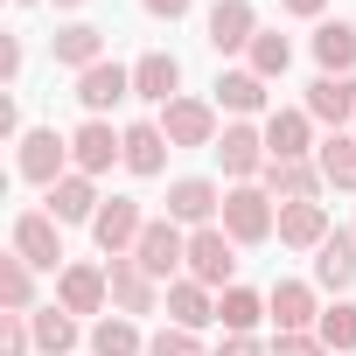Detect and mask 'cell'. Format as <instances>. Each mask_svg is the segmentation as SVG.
Segmentation results:
<instances>
[{"instance_id":"obj_1","label":"cell","mask_w":356,"mask_h":356,"mask_svg":"<svg viewBox=\"0 0 356 356\" xmlns=\"http://www.w3.org/2000/svg\"><path fill=\"white\" fill-rule=\"evenodd\" d=\"M238 245H266L273 231H280V210H273V196L266 189H252V182H238V189H224V217H217Z\"/></svg>"},{"instance_id":"obj_2","label":"cell","mask_w":356,"mask_h":356,"mask_svg":"<svg viewBox=\"0 0 356 356\" xmlns=\"http://www.w3.org/2000/svg\"><path fill=\"white\" fill-rule=\"evenodd\" d=\"M189 280H203L210 293L238 286V238H231L224 224H210V231H189Z\"/></svg>"},{"instance_id":"obj_3","label":"cell","mask_w":356,"mask_h":356,"mask_svg":"<svg viewBox=\"0 0 356 356\" xmlns=\"http://www.w3.org/2000/svg\"><path fill=\"white\" fill-rule=\"evenodd\" d=\"M15 168H22V182H35L42 196L70 175V140L56 133V126H35V133H22V154H15Z\"/></svg>"},{"instance_id":"obj_4","label":"cell","mask_w":356,"mask_h":356,"mask_svg":"<svg viewBox=\"0 0 356 356\" xmlns=\"http://www.w3.org/2000/svg\"><path fill=\"white\" fill-rule=\"evenodd\" d=\"M133 259L147 266V280H168V286H175V273L189 266V238H182V224H175V217H147Z\"/></svg>"},{"instance_id":"obj_5","label":"cell","mask_w":356,"mask_h":356,"mask_svg":"<svg viewBox=\"0 0 356 356\" xmlns=\"http://www.w3.org/2000/svg\"><path fill=\"white\" fill-rule=\"evenodd\" d=\"M140 231H147V217H140V203H133V196H105V210L91 217V238H98V252H105V259H133Z\"/></svg>"},{"instance_id":"obj_6","label":"cell","mask_w":356,"mask_h":356,"mask_svg":"<svg viewBox=\"0 0 356 356\" xmlns=\"http://www.w3.org/2000/svg\"><path fill=\"white\" fill-rule=\"evenodd\" d=\"M15 252L35 266V273H63V224L49 210H22L15 217Z\"/></svg>"},{"instance_id":"obj_7","label":"cell","mask_w":356,"mask_h":356,"mask_svg":"<svg viewBox=\"0 0 356 356\" xmlns=\"http://www.w3.org/2000/svg\"><path fill=\"white\" fill-rule=\"evenodd\" d=\"M154 126L168 133V147H217V105L210 98H175V105H161Z\"/></svg>"},{"instance_id":"obj_8","label":"cell","mask_w":356,"mask_h":356,"mask_svg":"<svg viewBox=\"0 0 356 356\" xmlns=\"http://www.w3.org/2000/svg\"><path fill=\"white\" fill-rule=\"evenodd\" d=\"M112 161H126V133H112V119H84V126L70 133V168L98 182Z\"/></svg>"},{"instance_id":"obj_9","label":"cell","mask_w":356,"mask_h":356,"mask_svg":"<svg viewBox=\"0 0 356 356\" xmlns=\"http://www.w3.org/2000/svg\"><path fill=\"white\" fill-rule=\"evenodd\" d=\"M168 217H175V224L210 231V224L224 217V189L210 182V175H182V182H168Z\"/></svg>"},{"instance_id":"obj_10","label":"cell","mask_w":356,"mask_h":356,"mask_svg":"<svg viewBox=\"0 0 356 356\" xmlns=\"http://www.w3.org/2000/svg\"><path fill=\"white\" fill-rule=\"evenodd\" d=\"M314 119H307V105H280V112H266V154L273 161H314Z\"/></svg>"},{"instance_id":"obj_11","label":"cell","mask_w":356,"mask_h":356,"mask_svg":"<svg viewBox=\"0 0 356 356\" xmlns=\"http://www.w3.org/2000/svg\"><path fill=\"white\" fill-rule=\"evenodd\" d=\"M105 286H112V307L119 314H154L161 307V280H147V266L140 259H105Z\"/></svg>"},{"instance_id":"obj_12","label":"cell","mask_w":356,"mask_h":356,"mask_svg":"<svg viewBox=\"0 0 356 356\" xmlns=\"http://www.w3.org/2000/svg\"><path fill=\"white\" fill-rule=\"evenodd\" d=\"M105 300H112L105 266L77 259V266H63V273H56V307H63V314H105Z\"/></svg>"},{"instance_id":"obj_13","label":"cell","mask_w":356,"mask_h":356,"mask_svg":"<svg viewBox=\"0 0 356 356\" xmlns=\"http://www.w3.org/2000/svg\"><path fill=\"white\" fill-rule=\"evenodd\" d=\"M119 98H133V70H126V63H112V56H105V63H91V70L77 77V105H84L91 119H105Z\"/></svg>"},{"instance_id":"obj_14","label":"cell","mask_w":356,"mask_h":356,"mask_svg":"<svg viewBox=\"0 0 356 356\" xmlns=\"http://www.w3.org/2000/svg\"><path fill=\"white\" fill-rule=\"evenodd\" d=\"M266 307H273V328H280V335H307V328L321 321V300H314L307 280H280V286L266 293Z\"/></svg>"},{"instance_id":"obj_15","label":"cell","mask_w":356,"mask_h":356,"mask_svg":"<svg viewBox=\"0 0 356 356\" xmlns=\"http://www.w3.org/2000/svg\"><path fill=\"white\" fill-rule=\"evenodd\" d=\"M259 189H266L273 203H314L328 182H321V168H314V161H266Z\"/></svg>"},{"instance_id":"obj_16","label":"cell","mask_w":356,"mask_h":356,"mask_svg":"<svg viewBox=\"0 0 356 356\" xmlns=\"http://www.w3.org/2000/svg\"><path fill=\"white\" fill-rule=\"evenodd\" d=\"M203 35H210V49H217V56H231V49H252V35H259L252 0H217V8H210V22H203Z\"/></svg>"},{"instance_id":"obj_17","label":"cell","mask_w":356,"mask_h":356,"mask_svg":"<svg viewBox=\"0 0 356 356\" xmlns=\"http://www.w3.org/2000/svg\"><path fill=\"white\" fill-rule=\"evenodd\" d=\"M217 161H224V175L252 182V175H266V161H273V154H266V133H252V126L238 119V126H224V133H217Z\"/></svg>"},{"instance_id":"obj_18","label":"cell","mask_w":356,"mask_h":356,"mask_svg":"<svg viewBox=\"0 0 356 356\" xmlns=\"http://www.w3.org/2000/svg\"><path fill=\"white\" fill-rule=\"evenodd\" d=\"M307 119L314 126H356V77H314L307 84Z\"/></svg>"},{"instance_id":"obj_19","label":"cell","mask_w":356,"mask_h":356,"mask_svg":"<svg viewBox=\"0 0 356 356\" xmlns=\"http://www.w3.org/2000/svg\"><path fill=\"white\" fill-rule=\"evenodd\" d=\"M161 307H168V328H196V335H203V328L217 321V293H210L203 280H175V286L161 293Z\"/></svg>"},{"instance_id":"obj_20","label":"cell","mask_w":356,"mask_h":356,"mask_svg":"<svg viewBox=\"0 0 356 356\" xmlns=\"http://www.w3.org/2000/svg\"><path fill=\"white\" fill-rule=\"evenodd\" d=\"M133 98H147V105H175V98H182V63H175L168 49H147V56L133 63Z\"/></svg>"},{"instance_id":"obj_21","label":"cell","mask_w":356,"mask_h":356,"mask_svg":"<svg viewBox=\"0 0 356 356\" xmlns=\"http://www.w3.org/2000/svg\"><path fill=\"white\" fill-rule=\"evenodd\" d=\"M42 210H49L56 224H91V217L105 210V196H98V182H91V175H77V168H70L63 182L49 189V203H42Z\"/></svg>"},{"instance_id":"obj_22","label":"cell","mask_w":356,"mask_h":356,"mask_svg":"<svg viewBox=\"0 0 356 356\" xmlns=\"http://www.w3.org/2000/svg\"><path fill=\"white\" fill-rule=\"evenodd\" d=\"M49 56L63 63V70H91V63H105V29H91V22H70V29H56L49 35Z\"/></svg>"},{"instance_id":"obj_23","label":"cell","mask_w":356,"mask_h":356,"mask_svg":"<svg viewBox=\"0 0 356 356\" xmlns=\"http://www.w3.org/2000/svg\"><path fill=\"white\" fill-rule=\"evenodd\" d=\"M280 245L286 252H321L328 245V210L321 203H280Z\"/></svg>"},{"instance_id":"obj_24","label":"cell","mask_w":356,"mask_h":356,"mask_svg":"<svg viewBox=\"0 0 356 356\" xmlns=\"http://www.w3.org/2000/svg\"><path fill=\"white\" fill-rule=\"evenodd\" d=\"M314 63H321V77H356V22H321Z\"/></svg>"},{"instance_id":"obj_25","label":"cell","mask_w":356,"mask_h":356,"mask_svg":"<svg viewBox=\"0 0 356 356\" xmlns=\"http://www.w3.org/2000/svg\"><path fill=\"white\" fill-rule=\"evenodd\" d=\"M314 286H328V293L356 286V231H328V245L314 252Z\"/></svg>"},{"instance_id":"obj_26","label":"cell","mask_w":356,"mask_h":356,"mask_svg":"<svg viewBox=\"0 0 356 356\" xmlns=\"http://www.w3.org/2000/svg\"><path fill=\"white\" fill-rule=\"evenodd\" d=\"M168 133L154 126V119H140V126H126V175H140V182H147V175H161L168 168Z\"/></svg>"},{"instance_id":"obj_27","label":"cell","mask_w":356,"mask_h":356,"mask_svg":"<svg viewBox=\"0 0 356 356\" xmlns=\"http://www.w3.org/2000/svg\"><path fill=\"white\" fill-rule=\"evenodd\" d=\"M314 168H321V182H328V189L356 196V133H328V140L314 147Z\"/></svg>"},{"instance_id":"obj_28","label":"cell","mask_w":356,"mask_h":356,"mask_svg":"<svg viewBox=\"0 0 356 356\" xmlns=\"http://www.w3.org/2000/svg\"><path fill=\"white\" fill-rule=\"evenodd\" d=\"M29 335H35L42 356H70V349H77V314H63V307L49 300V307L29 314Z\"/></svg>"},{"instance_id":"obj_29","label":"cell","mask_w":356,"mask_h":356,"mask_svg":"<svg viewBox=\"0 0 356 356\" xmlns=\"http://www.w3.org/2000/svg\"><path fill=\"white\" fill-rule=\"evenodd\" d=\"M91 356H147V335L133 314H105L91 321Z\"/></svg>"},{"instance_id":"obj_30","label":"cell","mask_w":356,"mask_h":356,"mask_svg":"<svg viewBox=\"0 0 356 356\" xmlns=\"http://www.w3.org/2000/svg\"><path fill=\"white\" fill-rule=\"evenodd\" d=\"M266 314H273V307H266V293H252V286H224V293H217V321H224L231 335H252Z\"/></svg>"},{"instance_id":"obj_31","label":"cell","mask_w":356,"mask_h":356,"mask_svg":"<svg viewBox=\"0 0 356 356\" xmlns=\"http://www.w3.org/2000/svg\"><path fill=\"white\" fill-rule=\"evenodd\" d=\"M0 307H8V314H35V266L22 252L0 259Z\"/></svg>"},{"instance_id":"obj_32","label":"cell","mask_w":356,"mask_h":356,"mask_svg":"<svg viewBox=\"0 0 356 356\" xmlns=\"http://www.w3.org/2000/svg\"><path fill=\"white\" fill-rule=\"evenodd\" d=\"M217 105L238 112V119H245V112H266V77H259V70H224V77H217Z\"/></svg>"},{"instance_id":"obj_33","label":"cell","mask_w":356,"mask_h":356,"mask_svg":"<svg viewBox=\"0 0 356 356\" xmlns=\"http://www.w3.org/2000/svg\"><path fill=\"white\" fill-rule=\"evenodd\" d=\"M314 335L328 342V356H349V349H356V307H349V300H335V307H321V321H314Z\"/></svg>"},{"instance_id":"obj_34","label":"cell","mask_w":356,"mask_h":356,"mask_svg":"<svg viewBox=\"0 0 356 356\" xmlns=\"http://www.w3.org/2000/svg\"><path fill=\"white\" fill-rule=\"evenodd\" d=\"M245 56H252V70H259V77H286V63H293V42H286V35H273V29H259Z\"/></svg>"},{"instance_id":"obj_35","label":"cell","mask_w":356,"mask_h":356,"mask_svg":"<svg viewBox=\"0 0 356 356\" xmlns=\"http://www.w3.org/2000/svg\"><path fill=\"white\" fill-rule=\"evenodd\" d=\"M147 356H203V342H196V328H154Z\"/></svg>"},{"instance_id":"obj_36","label":"cell","mask_w":356,"mask_h":356,"mask_svg":"<svg viewBox=\"0 0 356 356\" xmlns=\"http://www.w3.org/2000/svg\"><path fill=\"white\" fill-rule=\"evenodd\" d=\"M35 335H29V314H0V356H29Z\"/></svg>"},{"instance_id":"obj_37","label":"cell","mask_w":356,"mask_h":356,"mask_svg":"<svg viewBox=\"0 0 356 356\" xmlns=\"http://www.w3.org/2000/svg\"><path fill=\"white\" fill-rule=\"evenodd\" d=\"M273 356H328V342L307 328V335H273Z\"/></svg>"},{"instance_id":"obj_38","label":"cell","mask_w":356,"mask_h":356,"mask_svg":"<svg viewBox=\"0 0 356 356\" xmlns=\"http://www.w3.org/2000/svg\"><path fill=\"white\" fill-rule=\"evenodd\" d=\"M217 356H273V349H266L259 335H224V342H217Z\"/></svg>"},{"instance_id":"obj_39","label":"cell","mask_w":356,"mask_h":356,"mask_svg":"<svg viewBox=\"0 0 356 356\" xmlns=\"http://www.w3.org/2000/svg\"><path fill=\"white\" fill-rule=\"evenodd\" d=\"M140 8H147V15H154V22H182V15H189V8H196V0H140Z\"/></svg>"},{"instance_id":"obj_40","label":"cell","mask_w":356,"mask_h":356,"mask_svg":"<svg viewBox=\"0 0 356 356\" xmlns=\"http://www.w3.org/2000/svg\"><path fill=\"white\" fill-rule=\"evenodd\" d=\"M0 77H8V84L22 77V42H15V35H8V42H0Z\"/></svg>"},{"instance_id":"obj_41","label":"cell","mask_w":356,"mask_h":356,"mask_svg":"<svg viewBox=\"0 0 356 356\" xmlns=\"http://www.w3.org/2000/svg\"><path fill=\"white\" fill-rule=\"evenodd\" d=\"M280 8L300 15V22H321V15H328V0H280Z\"/></svg>"},{"instance_id":"obj_42","label":"cell","mask_w":356,"mask_h":356,"mask_svg":"<svg viewBox=\"0 0 356 356\" xmlns=\"http://www.w3.org/2000/svg\"><path fill=\"white\" fill-rule=\"evenodd\" d=\"M56 8H84V0H56Z\"/></svg>"},{"instance_id":"obj_43","label":"cell","mask_w":356,"mask_h":356,"mask_svg":"<svg viewBox=\"0 0 356 356\" xmlns=\"http://www.w3.org/2000/svg\"><path fill=\"white\" fill-rule=\"evenodd\" d=\"M15 8H29V0H15Z\"/></svg>"},{"instance_id":"obj_44","label":"cell","mask_w":356,"mask_h":356,"mask_svg":"<svg viewBox=\"0 0 356 356\" xmlns=\"http://www.w3.org/2000/svg\"><path fill=\"white\" fill-rule=\"evenodd\" d=\"M349 133H356V126H349Z\"/></svg>"}]
</instances>
